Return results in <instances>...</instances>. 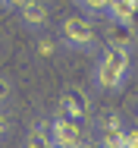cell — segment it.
<instances>
[{"label":"cell","instance_id":"6da1fadb","mask_svg":"<svg viewBox=\"0 0 138 148\" xmlns=\"http://www.w3.org/2000/svg\"><path fill=\"white\" fill-rule=\"evenodd\" d=\"M60 44L72 47V51H91L97 44V32L91 25V19H85V16H66L60 22Z\"/></svg>","mask_w":138,"mask_h":148},{"label":"cell","instance_id":"7a4b0ae2","mask_svg":"<svg viewBox=\"0 0 138 148\" xmlns=\"http://www.w3.org/2000/svg\"><path fill=\"white\" fill-rule=\"evenodd\" d=\"M47 132H50L54 148H85V129H82V123H79V120L54 117Z\"/></svg>","mask_w":138,"mask_h":148},{"label":"cell","instance_id":"3957f363","mask_svg":"<svg viewBox=\"0 0 138 148\" xmlns=\"http://www.w3.org/2000/svg\"><path fill=\"white\" fill-rule=\"evenodd\" d=\"M91 114V101H88V95H85L79 85H66L63 95H60V110H56V117H69V120H88Z\"/></svg>","mask_w":138,"mask_h":148},{"label":"cell","instance_id":"277c9868","mask_svg":"<svg viewBox=\"0 0 138 148\" xmlns=\"http://www.w3.org/2000/svg\"><path fill=\"white\" fill-rule=\"evenodd\" d=\"M19 19H22L25 29L41 32L44 25H47V19H50V10H47L44 0H25V3L19 6Z\"/></svg>","mask_w":138,"mask_h":148},{"label":"cell","instance_id":"5b68a950","mask_svg":"<svg viewBox=\"0 0 138 148\" xmlns=\"http://www.w3.org/2000/svg\"><path fill=\"white\" fill-rule=\"evenodd\" d=\"M107 44H113V47H126V51H135L138 29H132L129 22H110V29H107Z\"/></svg>","mask_w":138,"mask_h":148},{"label":"cell","instance_id":"8992f818","mask_svg":"<svg viewBox=\"0 0 138 148\" xmlns=\"http://www.w3.org/2000/svg\"><path fill=\"white\" fill-rule=\"evenodd\" d=\"M94 85L104 88V91H119L122 85H126V76L116 73L110 63H104V60L97 57V66H94Z\"/></svg>","mask_w":138,"mask_h":148},{"label":"cell","instance_id":"52a82bcc","mask_svg":"<svg viewBox=\"0 0 138 148\" xmlns=\"http://www.w3.org/2000/svg\"><path fill=\"white\" fill-rule=\"evenodd\" d=\"M101 60L110 63L113 69L122 73V76H129V69H132V51H126V47H113V44H107V47L101 51Z\"/></svg>","mask_w":138,"mask_h":148},{"label":"cell","instance_id":"ba28073f","mask_svg":"<svg viewBox=\"0 0 138 148\" xmlns=\"http://www.w3.org/2000/svg\"><path fill=\"white\" fill-rule=\"evenodd\" d=\"M50 123H35L31 129H28V136H25V145L22 148H54V142H50Z\"/></svg>","mask_w":138,"mask_h":148},{"label":"cell","instance_id":"9c48e42d","mask_svg":"<svg viewBox=\"0 0 138 148\" xmlns=\"http://www.w3.org/2000/svg\"><path fill=\"white\" fill-rule=\"evenodd\" d=\"M122 129L126 126H119V129H101L97 132V148H126L122 145Z\"/></svg>","mask_w":138,"mask_h":148},{"label":"cell","instance_id":"30bf717a","mask_svg":"<svg viewBox=\"0 0 138 148\" xmlns=\"http://www.w3.org/2000/svg\"><path fill=\"white\" fill-rule=\"evenodd\" d=\"M119 126H126V123H122V117H119L116 110H101L97 120H94V129H97V132H101V129H119Z\"/></svg>","mask_w":138,"mask_h":148},{"label":"cell","instance_id":"8fae6325","mask_svg":"<svg viewBox=\"0 0 138 148\" xmlns=\"http://www.w3.org/2000/svg\"><path fill=\"white\" fill-rule=\"evenodd\" d=\"M35 51H38L41 57H54V54H56V41H54V38H47V35L41 32L38 41H35Z\"/></svg>","mask_w":138,"mask_h":148},{"label":"cell","instance_id":"7c38bea8","mask_svg":"<svg viewBox=\"0 0 138 148\" xmlns=\"http://www.w3.org/2000/svg\"><path fill=\"white\" fill-rule=\"evenodd\" d=\"M82 10H88L91 16H107V0H75Z\"/></svg>","mask_w":138,"mask_h":148},{"label":"cell","instance_id":"4fadbf2b","mask_svg":"<svg viewBox=\"0 0 138 148\" xmlns=\"http://www.w3.org/2000/svg\"><path fill=\"white\" fill-rule=\"evenodd\" d=\"M122 145L126 148H138V126H126V129H122Z\"/></svg>","mask_w":138,"mask_h":148},{"label":"cell","instance_id":"5bb4252c","mask_svg":"<svg viewBox=\"0 0 138 148\" xmlns=\"http://www.w3.org/2000/svg\"><path fill=\"white\" fill-rule=\"evenodd\" d=\"M10 95H13L10 79H6V76H0V104H3V101H10Z\"/></svg>","mask_w":138,"mask_h":148},{"label":"cell","instance_id":"9a60e30c","mask_svg":"<svg viewBox=\"0 0 138 148\" xmlns=\"http://www.w3.org/2000/svg\"><path fill=\"white\" fill-rule=\"evenodd\" d=\"M22 3H25V0H0V6H3V10H19Z\"/></svg>","mask_w":138,"mask_h":148},{"label":"cell","instance_id":"2e32d148","mask_svg":"<svg viewBox=\"0 0 138 148\" xmlns=\"http://www.w3.org/2000/svg\"><path fill=\"white\" fill-rule=\"evenodd\" d=\"M10 132V123H6V117H3V110H0V139Z\"/></svg>","mask_w":138,"mask_h":148}]
</instances>
